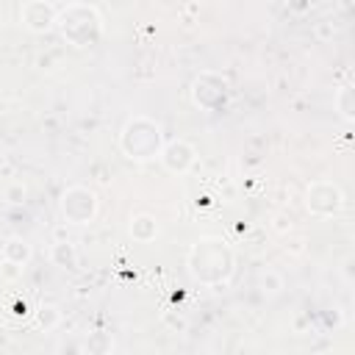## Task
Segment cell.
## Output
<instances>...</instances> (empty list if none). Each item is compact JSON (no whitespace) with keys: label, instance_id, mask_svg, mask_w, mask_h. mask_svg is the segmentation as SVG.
I'll use <instances>...</instances> for the list:
<instances>
[{"label":"cell","instance_id":"18","mask_svg":"<svg viewBox=\"0 0 355 355\" xmlns=\"http://www.w3.org/2000/svg\"><path fill=\"white\" fill-rule=\"evenodd\" d=\"M161 322H164L166 327H172V330H178V333H183V330L189 327V322H186V316H175V313H169V311H166V313L161 316Z\"/></svg>","mask_w":355,"mask_h":355},{"label":"cell","instance_id":"15","mask_svg":"<svg viewBox=\"0 0 355 355\" xmlns=\"http://www.w3.org/2000/svg\"><path fill=\"white\" fill-rule=\"evenodd\" d=\"M25 194H28V191H25V186H22V183H11V186L6 189V194H3V197H6V202H8V205H22V202H25Z\"/></svg>","mask_w":355,"mask_h":355},{"label":"cell","instance_id":"16","mask_svg":"<svg viewBox=\"0 0 355 355\" xmlns=\"http://www.w3.org/2000/svg\"><path fill=\"white\" fill-rule=\"evenodd\" d=\"M313 3H316V0H286V8H288V14L302 17V14H308V11L313 8Z\"/></svg>","mask_w":355,"mask_h":355},{"label":"cell","instance_id":"5","mask_svg":"<svg viewBox=\"0 0 355 355\" xmlns=\"http://www.w3.org/2000/svg\"><path fill=\"white\" fill-rule=\"evenodd\" d=\"M305 208L313 214V216H336L341 208H344V194L336 183L330 180H313L305 191Z\"/></svg>","mask_w":355,"mask_h":355},{"label":"cell","instance_id":"2","mask_svg":"<svg viewBox=\"0 0 355 355\" xmlns=\"http://www.w3.org/2000/svg\"><path fill=\"white\" fill-rule=\"evenodd\" d=\"M55 28L75 47H92L103 36V19H100L97 8L86 6V3H69L64 11H58Z\"/></svg>","mask_w":355,"mask_h":355},{"label":"cell","instance_id":"6","mask_svg":"<svg viewBox=\"0 0 355 355\" xmlns=\"http://www.w3.org/2000/svg\"><path fill=\"white\" fill-rule=\"evenodd\" d=\"M191 100L202 111H219L227 103V83L216 72H202L191 83Z\"/></svg>","mask_w":355,"mask_h":355},{"label":"cell","instance_id":"7","mask_svg":"<svg viewBox=\"0 0 355 355\" xmlns=\"http://www.w3.org/2000/svg\"><path fill=\"white\" fill-rule=\"evenodd\" d=\"M158 158H161V164H164L166 172L183 175V172H189V169L194 166V161H197V150H194L186 139H175V141H169V144L161 147Z\"/></svg>","mask_w":355,"mask_h":355},{"label":"cell","instance_id":"13","mask_svg":"<svg viewBox=\"0 0 355 355\" xmlns=\"http://www.w3.org/2000/svg\"><path fill=\"white\" fill-rule=\"evenodd\" d=\"M336 111H338L341 119H347V122L355 119V92H352L349 83L338 86V92H336Z\"/></svg>","mask_w":355,"mask_h":355},{"label":"cell","instance_id":"17","mask_svg":"<svg viewBox=\"0 0 355 355\" xmlns=\"http://www.w3.org/2000/svg\"><path fill=\"white\" fill-rule=\"evenodd\" d=\"M0 275L6 277V280H17L19 275H22V266L19 263H14V261H0Z\"/></svg>","mask_w":355,"mask_h":355},{"label":"cell","instance_id":"3","mask_svg":"<svg viewBox=\"0 0 355 355\" xmlns=\"http://www.w3.org/2000/svg\"><path fill=\"white\" fill-rule=\"evenodd\" d=\"M164 147V136H161V128L147 119V116H133L125 122L122 133H119V150L133 158V161H150V158H158Z\"/></svg>","mask_w":355,"mask_h":355},{"label":"cell","instance_id":"1","mask_svg":"<svg viewBox=\"0 0 355 355\" xmlns=\"http://www.w3.org/2000/svg\"><path fill=\"white\" fill-rule=\"evenodd\" d=\"M233 263H236V255H233L230 244L216 236H205V239L194 241L189 250V258H186L191 277L208 288L225 286L233 275Z\"/></svg>","mask_w":355,"mask_h":355},{"label":"cell","instance_id":"12","mask_svg":"<svg viewBox=\"0 0 355 355\" xmlns=\"http://www.w3.org/2000/svg\"><path fill=\"white\" fill-rule=\"evenodd\" d=\"M255 283H258V288H261L263 294H269V297H275V294H280V291L286 288L283 275H280L277 269H272V266L261 269V272H258V277H255Z\"/></svg>","mask_w":355,"mask_h":355},{"label":"cell","instance_id":"9","mask_svg":"<svg viewBox=\"0 0 355 355\" xmlns=\"http://www.w3.org/2000/svg\"><path fill=\"white\" fill-rule=\"evenodd\" d=\"M130 236H133V241H141V244L153 241V239L158 236V222H155V216H150V214H136V216L130 219Z\"/></svg>","mask_w":355,"mask_h":355},{"label":"cell","instance_id":"11","mask_svg":"<svg viewBox=\"0 0 355 355\" xmlns=\"http://www.w3.org/2000/svg\"><path fill=\"white\" fill-rule=\"evenodd\" d=\"M50 261L61 269H75L78 266V250L72 241H55L50 247Z\"/></svg>","mask_w":355,"mask_h":355},{"label":"cell","instance_id":"4","mask_svg":"<svg viewBox=\"0 0 355 355\" xmlns=\"http://www.w3.org/2000/svg\"><path fill=\"white\" fill-rule=\"evenodd\" d=\"M61 216L64 222L69 225H89L97 214V194L86 186H69L64 194H61Z\"/></svg>","mask_w":355,"mask_h":355},{"label":"cell","instance_id":"8","mask_svg":"<svg viewBox=\"0 0 355 355\" xmlns=\"http://www.w3.org/2000/svg\"><path fill=\"white\" fill-rule=\"evenodd\" d=\"M55 17L58 11L47 0H28L19 8V19L31 33H47L50 28H55Z\"/></svg>","mask_w":355,"mask_h":355},{"label":"cell","instance_id":"19","mask_svg":"<svg viewBox=\"0 0 355 355\" xmlns=\"http://www.w3.org/2000/svg\"><path fill=\"white\" fill-rule=\"evenodd\" d=\"M272 230L275 233H288L291 230V216L288 214H275L272 216Z\"/></svg>","mask_w":355,"mask_h":355},{"label":"cell","instance_id":"14","mask_svg":"<svg viewBox=\"0 0 355 355\" xmlns=\"http://www.w3.org/2000/svg\"><path fill=\"white\" fill-rule=\"evenodd\" d=\"M58 322H61V311L55 308V305H39L36 308V324L47 333V330H53V327H58Z\"/></svg>","mask_w":355,"mask_h":355},{"label":"cell","instance_id":"10","mask_svg":"<svg viewBox=\"0 0 355 355\" xmlns=\"http://www.w3.org/2000/svg\"><path fill=\"white\" fill-rule=\"evenodd\" d=\"M31 255H33V250H31V244H28L22 236H8V239L3 241V258H6V261H14V263L25 266V263L31 261Z\"/></svg>","mask_w":355,"mask_h":355}]
</instances>
